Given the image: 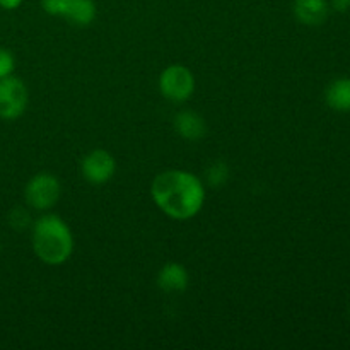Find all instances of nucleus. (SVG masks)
<instances>
[{
	"instance_id": "f257e3e1",
	"label": "nucleus",
	"mask_w": 350,
	"mask_h": 350,
	"mask_svg": "<svg viewBox=\"0 0 350 350\" xmlns=\"http://www.w3.org/2000/svg\"><path fill=\"white\" fill-rule=\"evenodd\" d=\"M150 193L157 207L176 221L195 217L205 202V188L200 178L181 170L164 171L156 176Z\"/></svg>"
},
{
	"instance_id": "f03ea898",
	"label": "nucleus",
	"mask_w": 350,
	"mask_h": 350,
	"mask_svg": "<svg viewBox=\"0 0 350 350\" xmlns=\"http://www.w3.org/2000/svg\"><path fill=\"white\" fill-rule=\"evenodd\" d=\"M33 250L41 262L62 265L74 252V238L58 215H43L33 226Z\"/></svg>"
},
{
	"instance_id": "7ed1b4c3",
	"label": "nucleus",
	"mask_w": 350,
	"mask_h": 350,
	"mask_svg": "<svg viewBox=\"0 0 350 350\" xmlns=\"http://www.w3.org/2000/svg\"><path fill=\"white\" fill-rule=\"evenodd\" d=\"M159 89L164 98L170 101L183 103L193 94L195 77L191 70L183 65H171L161 74Z\"/></svg>"
},
{
	"instance_id": "20e7f679",
	"label": "nucleus",
	"mask_w": 350,
	"mask_h": 350,
	"mask_svg": "<svg viewBox=\"0 0 350 350\" xmlns=\"http://www.w3.org/2000/svg\"><path fill=\"white\" fill-rule=\"evenodd\" d=\"M41 5L46 14L65 17L75 26H89L96 19L94 0H41Z\"/></svg>"
},
{
	"instance_id": "39448f33",
	"label": "nucleus",
	"mask_w": 350,
	"mask_h": 350,
	"mask_svg": "<svg viewBox=\"0 0 350 350\" xmlns=\"http://www.w3.org/2000/svg\"><path fill=\"white\" fill-rule=\"evenodd\" d=\"M27 108V89L21 79H0V118L17 120Z\"/></svg>"
},
{
	"instance_id": "423d86ee",
	"label": "nucleus",
	"mask_w": 350,
	"mask_h": 350,
	"mask_svg": "<svg viewBox=\"0 0 350 350\" xmlns=\"http://www.w3.org/2000/svg\"><path fill=\"white\" fill-rule=\"evenodd\" d=\"M26 202L36 211L51 208L60 198V183L55 176L48 173H40L29 180L26 185Z\"/></svg>"
},
{
	"instance_id": "0eeeda50",
	"label": "nucleus",
	"mask_w": 350,
	"mask_h": 350,
	"mask_svg": "<svg viewBox=\"0 0 350 350\" xmlns=\"http://www.w3.org/2000/svg\"><path fill=\"white\" fill-rule=\"evenodd\" d=\"M116 171V161L106 150L98 149L89 152L82 159V174L92 185H103L113 178Z\"/></svg>"
},
{
	"instance_id": "6e6552de",
	"label": "nucleus",
	"mask_w": 350,
	"mask_h": 350,
	"mask_svg": "<svg viewBox=\"0 0 350 350\" xmlns=\"http://www.w3.org/2000/svg\"><path fill=\"white\" fill-rule=\"evenodd\" d=\"M294 16L306 26H320L328 17L327 0H294Z\"/></svg>"
},
{
	"instance_id": "1a4fd4ad",
	"label": "nucleus",
	"mask_w": 350,
	"mask_h": 350,
	"mask_svg": "<svg viewBox=\"0 0 350 350\" xmlns=\"http://www.w3.org/2000/svg\"><path fill=\"white\" fill-rule=\"evenodd\" d=\"M188 272L183 265L180 263H166L161 269L159 277H157V284L166 293H181L188 287Z\"/></svg>"
},
{
	"instance_id": "9d476101",
	"label": "nucleus",
	"mask_w": 350,
	"mask_h": 350,
	"mask_svg": "<svg viewBox=\"0 0 350 350\" xmlns=\"http://www.w3.org/2000/svg\"><path fill=\"white\" fill-rule=\"evenodd\" d=\"M174 126H176L178 133L187 140H198L207 132V125H205L204 118L198 113L190 111V109L178 113L176 120H174Z\"/></svg>"
},
{
	"instance_id": "9b49d317",
	"label": "nucleus",
	"mask_w": 350,
	"mask_h": 350,
	"mask_svg": "<svg viewBox=\"0 0 350 350\" xmlns=\"http://www.w3.org/2000/svg\"><path fill=\"white\" fill-rule=\"evenodd\" d=\"M325 99L335 111H350V79L342 77L332 82L325 92Z\"/></svg>"
},
{
	"instance_id": "f8f14e48",
	"label": "nucleus",
	"mask_w": 350,
	"mask_h": 350,
	"mask_svg": "<svg viewBox=\"0 0 350 350\" xmlns=\"http://www.w3.org/2000/svg\"><path fill=\"white\" fill-rule=\"evenodd\" d=\"M229 170L224 163H215L211 170L207 171V178H208V183L212 187H221L222 183H226L229 176Z\"/></svg>"
},
{
	"instance_id": "ddd939ff",
	"label": "nucleus",
	"mask_w": 350,
	"mask_h": 350,
	"mask_svg": "<svg viewBox=\"0 0 350 350\" xmlns=\"http://www.w3.org/2000/svg\"><path fill=\"white\" fill-rule=\"evenodd\" d=\"M14 67H16L14 55L5 48H0V79L12 75Z\"/></svg>"
},
{
	"instance_id": "4468645a",
	"label": "nucleus",
	"mask_w": 350,
	"mask_h": 350,
	"mask_svg": "<svg viewBox=\"0 0 350 350\" xmlns=\"http://www.w3.org/2000/svg\"><path fill=\"white\" fill-rule=\"evenodd\" d=\"M332 5L337 12H347L350 9V0H332Z\"/></svg>"
},
{
	"instance_id": "2eb2a0df",
	"label": "nucleus",
	"mask_w": 350,
	"mask_h": 350,
	"mask_svg": "<svg viewBox=\"0 0 350 350\" xmlns=\"http://www.w3.org/2000/svg\"><path fill=\"white\" fill-rule=\"evenodd\" d=\"M23 2L24 0H0V7L5 10H14L17 9V7H21Z\"/></svg>"
}]
</instances>
